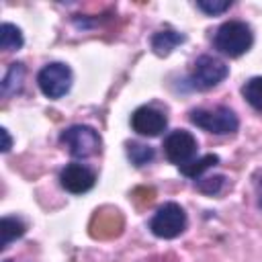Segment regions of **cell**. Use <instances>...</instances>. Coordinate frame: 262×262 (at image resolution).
Segmentation results:
<instances>
[{
  "label": "cell",
  "instance_id": "obj_1",
  "mask_svg": "<svg viewBox=\"0 0 262 262\" xmlns=\"http://www.w3.org/2000/svg\"><path fill=\"white\" fill-rule=\"evenodd\" d=\"M252 43H254V33L250 25H246L244 20H227L213 35V47L227 57L244 55L252 47Z\"/></svg>",
  "mask_w": 262,
  "mask_h": 262
},
{
  "label": "cell",
  "instance_id": "obj_2",
  "mask_svg": "<svg viewBox=\"0 0 262 262\" xmlns=\"http://www.w3.org/2000/svg\"><path fill=\"white\" fill-rule=\"evenodd\" d=\"M190 123L199 129L213 133V135H227L235 133L239 127L237 115L227 106H215V108H192L188 115Z\"/></svg>",
  "mask_w": 262,
  "mask_h": 262
},
{
  "label": "cell",
  "instance_id": "obj_3",
  "mask_svg": "<svg viewBox=\"0 0 262 262\" xmlns=\"http://www.w3.org/2000/svg\"><path fill=\"white\" fill-rule=\"evenodd\" d=\"M59 141L68 147L70 156L80 158V160L96 156L102 145L98 131L90 125H72V127L63 129L59 135Z\"/></svg>",
  "mask_w": 262,
  "mask_h": 262
},
{
  "label": "cell",
  "instance_id": "obj_4",
  "mask_svg": "<svg viewBox=\"0 0 262 262\" xmlns=\"http://www.w3.org/2000/svg\"><path fill=\"white\" fill-rule=\"evenodd\" d=\"M186 213L178 203H164L149 219V231L162 239H174L186 229Z\"/></svg>",
  "mask_w": 262,
  "mask_h": 262
},
{
  "label": "cell",
  "instance_id": "obj_5",
  "mask_svg": "<svg viewBox=\"0 0 262 262\" xmlns=\"http://www.w3.org/2000/svg\"><path fill=\"white\" fill-rule=\"evenodd\" d=\"M229 74V66L213 55H201L194 59L192 70L188 74V84L194 90H211L221 84Z\"/></svg>",
  "mask_w": 262,
  "mask_h": 262
},
{
  "label": "cell",
  "instance_id": "obj_6",
  "mask_svg": "<svg viewBox=\"0 0 262 262\" xmlns=\"http://www.w3.org/2000/svg\"><path fill=\"white\" fill-rule=\"evenodd\" d=\"M72 70L68 63L63 61H51V63H45L39 74H37V86L39 90L47 96V98H61L70 92L72 88Z\"/></svg>",
  "mask_w": 262,
  "mask_h": 262
},
{
  "label": "cell",
  "instance_id": "obj_7",
  "mask_svg": "<svg viewBox=\"0 0 262 262\" xmlns=\"http://www.w3.org/2000/svg\"><path fill=\"white\" fill-rule=\"evenodd\" d=\"M164 156L168 162L182 166L188 164L196 154V137L186 129H174L164 139Z\"/></svg>",
  "mask_w": 262,
  "mask_h": 262
},
{
  "label": "cell",
  "instance_id": "obj_8",
  "mask_svg": "<svg viewBox=\"0 0 262 262\" xmlns=\"http://www.w3.org/2000/svg\"><path fill=\"white\" fill-rule=\"evenodd\" d=\"M168 127V117L154 106H139L131 115V129L143 137H158Z\"/></svg>",
  "mask_w": 262,
  "mask_h": 262
},
{
  "label": "cell",
  "instance_id": "obj_9",
  "mask_svg": "<svg viewBox=\"0 0 262 262\" xmlns=\"http://www.w3.org/2000/svg\"><path fill=\"white\" fill-rule=\"evenodd\" d=\"M59 184L72 194H84L96 184V174L88 166L72 162L59 172Z\"/></svg>",
  "mask_w": 262,
  "mask_h": 262
},
{
  "label": "cell",
  "instance_id": "obj_10",
  "mask_svg": "<svg viewBox=\"0 0 262 262\" xmlns=\"http://www.w3.org/2000/svg\"><path fill=\"white\" fill-rule=\"evenodd\" d=\"M184 41H186V37L182 33H178L174 29H162V31L151 35V49H154L156 55L166 57V55L172 53L174 47H178Z\"/></svg>",
  "mask_w": 262,
  "mask_h": 262
},
{
  "label": "cell",
  "instance_id": "obj_11",
  "mask_svg": "<svg viewBox=\"0 0 262 262\" xmlns=\"http://www.w3.org/2000/svg\"><path fill=\"white\" fill-rule=\"evenodd\" d=\"M23 82H25V66L20 61H14L8 66L2 82H0V92L2 96H12L16 92H20L23 88Z\"/></svg>",
  "mask_w": 262,
  "mask_h": 262
},
{
  "label": "cell",
  "instance_id": "obj_12",
  "mask_svg": "<svg viewBox=\"0 0 262 262\" xmlns=\"http://www.w3.org/2000/svg\"><path fill=\"white\" fill-rule=\"evenodd\" d=\"M27 231V225L18 219V217H2L0 221V248L6 250L10 246V242L23 237Z\"/></svg>",
  "mask_w": 262,
  "mask_h": 262
},
{
  "label": "cell",
  "instance_id": "obj_13",
  "mask_svg": "<svg viewBox=\"0 0 262 262\" xmlns=\"http://www.w3.org/2000/svg\"><path fill=\"white\" fill-rule=\"evenodd\" d=\"M219 164V156L217 154H207L203 158H196V160H190L188 164H182L178 166V170L186 176V178H192V180H199L209 168L217 166Z\"/></svg>",
  "mask_w": 262,
  "mask_h": 262
},
{
  "label": "cell",
  "instance_id": "obj_14",
  "mask_svg": "<svg viewBox=\"0 0 262 262\" xmlns=\"http://www.w3.org/2000/svg\"><path fill=\"white\" fill-rule=\"evenodd\" d=\"M23 43H25V39L16 25H12V23L0 25V47L4 51H18L23 47Z\"/></svg>",
  "mask_w": 262,
  "mask_h": 262
},
{
  "label": "cell",
  "instance_id": "obj_15",
  "mask_svg": "<svg viewBox=\"0 0 262 262\" xmlns=\"http://www.w3.org/2000/svg\"><path fill=\"white\" fill-rule=\"evenodd\" d=\"M127 156H129V160H131L133 166L141 168V166H147L156 158V149L151 145L131 141V143H127Z\"/></svg>",
  "mask_w": 262,
  "mask_h": 262
},
{
  "label": "cell",
  "instance_id": "obj_16",
  "mask_svg": "<svg viewBox=\"0 0 262 262\" xmlns=\"http://www.w3.org/2000/svg\"><path fill=\"white\" fill-rule=\"evenodd\" d=\"M242 96L252 108L262 113V76H254L246 80V84L242 86Z\"/></svg>",
  "mask_w": 262,
  "mask_h": 262
},
{
  "label": "cell",
  "instance_id": "obj_17",
  "mask_svg": "<svg viewBox=\"0 0 262 262\" xmlns=\"http://www.w3.org/2000/svg\"><path fill=\"white\" fill-rule=\"evenodd\" d=\"M225 184V176L217 174V176H207V178H199L196 180V188L205 194H217Z\"/></svg>",
  "mask_w": 262,
  "mask_h": 262
},
{
  "label": "cell",
  "instance_id": "obj_18",
  "mask_svg": "<svg viewBox=\"0 0 262 262\" xmlns=\"http://www.w3.org/2000/svg\"><path fill=\"white\" fill-rule=\"evenodd\" d=\"M229 6H231V2H227V0H199V2H196V8H201V10H203L205 14H209V16L221 14V12H225Z\"/></svg>",
  "mask_w": 262,
  "mask_h": 262
},
{
  "label": "cell",
  "instance_id": "obj_19",
  "mask_svg": "<svg viewBox=\"0 0 262 262\" xmlns=\"http://www.w3.org/2000/svg\"><path fill=\"white\" fill-rule=\"evenodd\" d=\"M0 135H2V145H0V149H2V154H6V151L12 147V137H10V133H8L6 127L0 129Z\"/></svg>",
  "mask_w": 262,
  "mask_h": 262
}]
</instances>
